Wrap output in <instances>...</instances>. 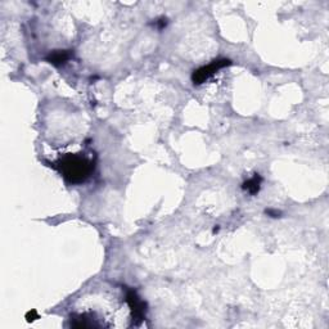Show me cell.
Wrapping results in <instances>:
<instances>
[{
    "mask_svg": "<svg viewBox=\"0 0 329 329\" xmlns=\"http://www.w3.org/2000/svg\"><path fill=\"white\" fill-rule=\"evenodd\" d=\"M57 168L70 183H82L92 175L94 164L80 154H67L61 158Z\"/></svg>",
    "mask_w": 329,
    "mask_h": 329,
    "instance_id": "cell-1",
    "label": "cell"
},
{
    "mask_svg": "<svg viewBox=\"0 0 329 329\" xmlns=\"http://www.w3.org/2000/svg\"><path fill=\"white\" fill-rule=\"evenodd\" d=\"M231 65L230 59H215L211 63H209L207 66L199 67L198 70H196L192 75V81L194 85H201L203 82L209 80L210 77H212L217 71H220L224 67H228Z\"/></svg>",
    "mask_w": 329,
    "mask_h": 329,
    "instance_id": "cell-2",
    "label": "cell"
},
{
    "mask_svg": "<svg viewBox=\"0 0 329 329\" xmlns=\"http://www.w3.org/2000/svg\"><path fill=\"white\" fill-rule=\"evenodd\" d=\"M125 301L128 302L132 315V324L134 326H139L143 322V319L146 318V302L138 296V293L134 289H126V295H125Z\"/></svg>",
    "mask_w": 329,
    "mask_h": 329,
    "instance_id": "cell-3",
    "label": "cell"
},
{
    "mask_svg": "<svg viewBox=\"0 0 329 329\" xmlns=\"http://www.w3.org/2000/svg\"><path fill=\"white\" fill-rule=\"evenodd\" d=\"M71 57H72L71 50H55L48 55L47 61L53 66H61V65H65Z\"/></svg>",
    "mask_w": 329,
    "mask_h": 329,
    "instance_id": "cell-4",
    "label": "cell"
},
{
    "mask_svg": "<svg viewBox=\"0 0 329 329\" xmlns=\"http://www.w3.org/2000/svg\"><path fill=\"white\" fill-rule=\"evenodd\" d=\"M261 183H263V178H261V175L255 174L251 179L246 180L245 183L242 184V189L246 190V192L248 194H251V196H256L260 192Z\"/></svg>",
    "mask_w": 329,
    "mask_h": 329,
    "instance_id": "cell-5",
    "label": "cell"
},
{
    "mask_svg": "<svg viewBox=\"0 0 329 329\" xmlns=\"http://www.w3.org/2000/svg\"><path fill=\"white\" fill-rule=\"evenodd\" d=\"M265 214H266L267 216H270V217H273V219L280 217V215H282V212L278 211V210H274V209L265 210Z\"/></svg>",
    "mask_w": 329,
    "mask_h": 329,
    "instance_id": "cell-6",
    "label": "cell"
},
{
    "mask_svg": "<svg viewBox=\"0 0 329 329\" xmlns=\"http://www.w3.org/2000/svg\"><path fill=\"white\" fill-rule=\"evenodd\" d=\"M154 25L157 26L158 30H164V27H166V25H167V19L164 18V17H161V18L156 19V22H154Z\"/></svg>",
    "mask_w": 329,
    "mask_h": 329,
    "instance_id": "cell-7",
    "label": "cell"
},
{
    "mask_svg": "<svg viewBox=\"0 0 329 329\" xmlns=\"http://www.w3.org/2000/svg\"><path fill=\"white\" fill-rule=\"evenodd\" d=\"M26 319H27L29 322H33V320L39 319V315H37L36 311L33 310V311H30V313H27V315H26Z\"/></svg>",
    "mask_w": 329,
    "mask_h": 329,
    "instance_id": "cell-8",
    "label": "cell"
}]
</instances>
